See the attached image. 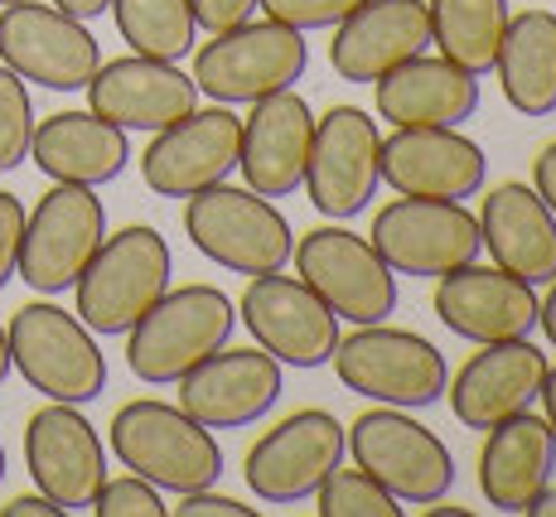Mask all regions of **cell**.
Listing matches in <instances>:
<instances>
[{
  "mask_svg": "<svg viewBox=\"0 0 556 517\" xmlns=\"http://www.w3.org/2000/svg\"><path fill=\"white\" fill-rule=\"evenodd\" d=\"M368 242L397 276L412 281H441L459 266L479 262L484 242H479V218L465 203L451 199H392L378 209Z\"/></svg>",
  "mask_w": 556,
  "mask_h": 517,
  "instance_id": "cell-9",
  "label": "cell"
},
{
  "mask_svg": "<svg viewBox=\"0 0 556 517\" xmlns=\"http://www.w3.org/2000/svg\"><path fill=\"white\" fill-rule=\"evenodd\" d=\"M242 155V122L228 106L189 112L185 122L155 131V141L141 150V179L160 199H189L213 185H228L238 175Z\"/></svg>",
  "mask_w": 556,
  "mask_h": 517,
  "instance_id": "cell-16",
  "label": "cell"
},
{
  "mask_svg": "<svg viewBox=\"0 0 556 517\" xmlns=\"http://www.w3.org/2000/svg\"><path fill=\"white\" fill-rule=\"evenodd\" d=\"M538 286L508 276L504 266H459L435 281V319L469 343L532 339L538 329Z\"/></svg>",
  "mask_w": 556,
  "mask_h": 517,
  "instance_id": "cell-21",
  "label": "cell"
},
{
  "mask_svg": "<svg viewBox=\"0 0 556 517\" xmlns=\"http://www.w3.org/2000/svg\"><path fill=\"white\" fill-rule=\"evenodd\" d=\"M426 517H475V513H469V508H435V503H431Z\"/></svg>",
  "mask_w": 556,
  "mask_h": 517,
  "instance_id": "cell-46",
  "label": "cell"
},
{
  "mask_svg": "<svg viewBox=\"0 0 556 517\" xmlns=\"http://www.w3.org/2000/svg\"><path fill=\"white\" fill-rule=\"evenodd\" d=\"M372 106L392 126H465L479 112V73L416 53L372 83Z\"/></svg>",
  "mask_w": 556,
  "mask_h": 517,
  "instance_id": "cell-26",
  "label": "cell"
},
{
  "mask_svg": "<svg viewBox=\"0 0 556 517\" xmlns=\"http://www.w3.org/2000/svg\"><path fill=\"white\" fill-rule=\"evenodd\" d=\"M5 339L10 368L49 402L88 406L106 392V358L98 349V333L63 305H49V300L20 305L10 315Z\"/></svg>",
  "mask_w": 556,
  "mask_h": 517,
  "instance_id": "cell-3",
  "label": "cell"
},
{
  "mask_svg": "<svg viewBox=\"0 0 556 517\" xmlns=\"http://www.w3.org/2000/svg\"><path fill=\"white\" fill-rule=\"evenodd\" d=\"M98 517H165V499L151 479L141 474H122V479H102V489L88 503Z\"/></svg>",
  "mask_w": 556,
  "mask_h": 517,
  "instance_id": "cell-34",
  "label": "cell"
},
{
  "mask_svg": "<svg viewBox=\"0 0 556 517\" xmlns=\"http://www.w3.org/2000/svg\"><path fill=\"white\" fill-rule=\"evenodd\" d=\"M179 517H252L256 508L248 503L228 499V493H213V489H199V493H179Z\"/></svg>",
  "mask_w": 556,
  "mask_h": 517,
  "instance_id": "cell-38",
  "label": "cell"
},
{
  "mask_svg": "<svg viewBox=\"0 0 556 517\" xmlns=\"http://www.w3.org/2000/svg\"><path fill=\"white\" fill-rule=\"evenodd\" d=\"M29 141H35V102L20 73L0 68V175L29 160Z\"/></svg>",
  "mask_w": 556,
  "mask_h": 517,
  "instance_id": "cell-33",
  "label": "cell"
},
{
  "mask_svg": "<svg viewBox=\"0 0 556 517\" xmlns=\"http://www.w3.org/2000/svg\"><path fill=\"white\" fill-rule=\"evenodd\" d=\"M329 363L354 396H368L378 406H402V412L435 406L451 387L445 353L412 329L358 325L349 339H339Z\"/></svg>",
  "mask_w": 556,
  "mask_h": 517,
  "instance_id": "cell-6",
  "label": "cell"
},
{
  "mask_svg": "<svg viewBox=\"0 0 556 517\" xmlns=\"http://www.w3.org/2000/svg\"><path fill=\"white\" fill-rule=\"evenodd\" d=\"M479 242L489 262L528 286L556 281V213L528 185H494L479 213Z\"/></svg>",
  "mask_w": 556,
  "mask_h": 517,
  "instance_id": "cell-25",
  "label": "cell"
},
{
  "mask_svg": "<svg viewBox=\"0 0 556 517\" xmlns=\"http://www.w3.org/2000/svg\"><path fill=\"white\" fill-rule=\"evenodd\" d=\"M189 10H194L199 29H208V35H223V29L248 25V20L256 15V0H189Z\"/></svg>",
  "mask_w": 556,
  "mask_h": 517,
  "instance_id": "cell-37",
  "label": "cell"
},
{
  "mask_svg": "<svg viewBox=\"0 0 556 517\" xmlns=\"http://www.w3.org/2000/svg\"><path fill=\"white\" fill-rule=\"evenodd\" d=\"M112 455L160 493H199L223 479V450L185 406L136 396L112 416Z\"/></svg>",
  "mask_w": 556,
  "mask_h": 517,
  "instance_id": "cell-1",
  "label": "cell"
},
{
  "mask_svg": "<svg viewBox=\"0 0 556 517\" xmlns=\"http://www.w3.org/2000/svg\"><path fill=\"white\" fill-rule=\"evenodd\" d=\"M556 469V436L547 416L518 412L489 430L479 450V493L498 513H528V503L552 483Z\"/></svg>",
  "mask_w": 556,
  "mask_h": 517,
  "instance_id": "cell-27",
  "label": "cell"
},
{
  "mask_svg": "<svg viewBox=\"0 0 556 517\" xmlns=\"http://www.w3.org/2000/svg\"><path fill=\"white\" fill-rule=\"evenodd\" d=\"M185 232L208 262H218L232 276L286 272V262L295 252V232L286 223V213L262 193L232 185L189 193Z\"/></svg>",
  "mask_w": 556,
  "mask_h": 517,
  "instance_id": "cell-5",
  "label": "cell"
},
{
  "mask_svg": "<svg viewBox=\"0 0 556 517\" xmlns=\"http://www.w3.org/2000/svg\"><path fill=\"white\" fill-rule=\"evenodd\" d=\"M53 5L63 10V15H73V20H98L112 10V0H53Z\"/></svg>",
  "mask_w": 556,
  "mask_h": 517,
  "instance_id": "cell-41",
  "label": "cell"
},
{
  "mask_svg": "<svg viewBox=\"0 0 556 517\" xmlns=\"http://www.w3.org/2000/svg\"><path fill=\"white\" fill-rule=\"evenodd\" d=\"M238 315L252 329L256 349H266L281 368H325L334 358L339 339H344L339 315L301 276H281V272L252 276Z\"/></svg>",
  "mask_w": 556,
  "mask_h": 517,
  "instance_id": "cell-14",
  "label": "cell"
},
{
  "mask_svg": "<svg viewBox=\"0 0 556 517\" xmlns=\"http://www.w3.org/2000/svg\"><path fill=\"white\" fill-rule=\"evenodd\" d=\"M349 455L358 469H368L397 503L431 508L445 503L455 489V455L431 426L412 421L402 406H378L363 412L349 430Z\"/></svg>",
  "mask_w": 556,
  "mask_h": 517,
  "instance_id": "cell-7",
  "label": "cell"
},
{
  "mask_svg": "<svg viewBox=\"0 0 556 517\" xmlns=\"http://www.w3.org/2000/svg\"><path fill=\"white\" fill-rule=\"evenodd\" d=\"M431 45L469 73H489L508 29V0H431Z\"/></svg>",
  "mask_w": 556,
  "mask_h": 517,
  "instance_id": "cell-30",
  "label": "cell"
},
{
  "mask_svg": "<svg viewBox=\"0 0 556 517\" xmlns=\"http://www.w3.org/2000/svg\"><path fill=\"white\" fill-rule=\"evenodd\" d=\"M106 237V209L88 185H53L35 213H25L20 237V281L39 295H63L78 286L83 266Z\"/></svg>",
  "mask_w": 556,
  "mask_h": 517,
  "instance_id": "cell-11",
  "label": "cell"
},
{
  "mask_svg": "<svg viewBox=\"0 0 556 517\" xmlns=\"http://www.w3.org/2000/svg\"><path fill=\"white\" fill-rule=\"evenodd\" d=\"M319 517H402V503L372 479L368 469H329V479L315 489Z\"/></svg>",
  "mask_w": 556,
  "mask_h": 517,
  "instance_id": "cell-32",
  "label": "cell"
},
{
  "mask_svg": "<svg viewBox=\"0 0 556 517\" xmlns=\"http://www.w3.org/2000/svg\"><path fill=\"white\" fill-rule=\"evenodd\" d=\"M532 189L542 193V203L556 213V141L538 150V160H532Z\"/></svg>",
  "mask_w": 556,
  "mask_h": 517,
  "instance_id": "cell-39",
  "label": "cell"
},
{
  "mask_svg": "<svg viewBox=\"0 0 556 517\" xmlns=\"http://www.w3.org/2000/svg\"><path fill=\"white\" fill-rule=\"evenodd\" d=\"M528 517H556V483H547V489L528 503Z\"/></svg>",
  "mask_w": 556,
  "mask_h": 517,
  "instance_id": "cell-44",
  "label": "cell"
},
{
  "mask_svg": "<svg viewBox=\"0 0 556 517\" xmlns=\"http://www.w3.org/2000/svg\"><path fill=\"white\" fill-rule=\"evenodd\" d=\"M10 377V339H5V325H0V382Z\"/></svg>",
  "mask_w": 556,
  "mask_h": 517,
  "instance_id": "cell-45",
  "label": "cell"
},
{
  "mask_svg": "<svg viewBox=\"0 0 556 517\" xmlns=\"http://www.w3.org/2000/svg\"><path fill=\"white\" fill-rule=\"evenodd\" d=\"M309 45L301 29L262 20V25H238L213 35V45L199 49L194 59V83L203 97L223 106H242V102H262L271 92H286L305 78Z\"/></svg>",
  "mask_w": 556,
  "mask_h": 517,
  "instance_id": "cell-8",
  "label": "cell"
},
{
  "mask_svg": "<svg viewBox=\"0 0 556 517\" xmlns=\"http://www.w3.org/2000/svg\"><path fill=\"white\" fill-rule=\"evenodd\" d=\"M382 185V136L363 106H329L315 122V146L305 165V193L329 223H349L372 209Z\"/></svg>",
  "mask_w": 556,
  "mask_h": 517,
  "instance_id": "cell-12",
  "label": "cell"
},
{
  "mask_svg": "<svg viewBox=\"0 0 556 517\" xmlns=\"http://www.w3.org/2000/svg\"><path fill=\"white\" fill-rule=\"evenodd\" d=\"M29 160L53 185H112L131 165V141L122 126L102 122L98 112H53L49 122H35Z\"/></svg>",
  "mask_w": 556,
  "mask_h": 517,
  "instance_id": "cell-28",
  "label": "cell"
},
{
  "mask_svg": "<svg viewBox=\"0 0 556 517\" xmlns=\"http://www.w3.org/2000/svg\"><path fill=\"white\" fill-rule=\"evenodd\" d=\"M169 272H175V256L169 242L146 223L102 237V247L92 252V262L78 276V310L92 333L116 339V333H131V325L155 305L169 290Z\"/></svg>",
  "mask_w": 556,
  "mask_h": 517,
  "instance_id": "cell-4",
  "label": "cell"
},
{
  "mask_svg": "<svg viewBox=\"0 0 556 517\" xmlns=\"http://www.w3.org/2000/svg\"><path fill=\"white\" fill-rule=\"evenodd\" d=\"M538 402L547 406V426L556 436V368H547V377H542V396H538Z\"/></svg>",
  "mask_w": 556,
  "mask_h": 517,
  "instance_id": "cell-43",
  "label": "cell"
},
{
  "mask_svg": "<svg viewBox=\"0 0 556 517\" xmlns=\"http://www.w3.org/2000/svg\"><path fill=\"white\" fill-rule=\"evenodd\" d=\"M25 469L39 493H49L63 513L88 508L106 479L102 436L78 406L49 402L25 426Z\"/></svg>",
  "mask_w": 556,
  "mask_h": 517,
  "instance_id": "cell-18",
  "label": "cell"
},
{
  "mask_svg": "<svg viewBox=\"0 0 556 517\" xmlns=\"http://www.w3.org/2000/svg\"><path fill=\"white\" fill-rule=\"evenodd\" d=\"M538 325H542V333H547L552 349H556V281H547V300H542V310H538Z\"/></svg>",
  "mask_w": 556,
  "mask_h": 517,
  "instance_id": "cell-42",
  "label": "cell"
},
{
  "mask_svg": "<svg viewBox=\"0 0 556 517\" xmlns=\"http://www.w3.org/2000/svg\"><path fill=\"white\" fill-rule=\"evenodd\" d=\"M286 392V368L266 349H218L179 377V406L208 430H242L271 416Z\"/></svg>",
  "mask_w": 556,
  "mask_h": 517,
  "instance_id": "cell-17",
  "label": "cell"
},
{
  "mask_svg": "<svg viewBox=\"0 0 556 517\" xmlns=\"http://www.w3.org/2000/svg\"><path fill=\"white\" fill-rule=\"evenodd\" d=\"M431 45V10L421 0H363L349 20L334 25L329 68L344 83L372 88Z\"/></svg>",
  "mask_w": 556,
  "mask_h": 517,
  "instance_id": "cell-23",
  "label": "cell"
},
{
  "mask_svg": "<svg viewBox=\"0 0 556 517\" xmlns=\"http://www.w3.org/2000/svg\"><path fill=\"white\" fill-rule=\"evenodd\" d=\"M112 15L131 53L179 63L194 49L199 20L189 10V0H112Z\"/></svg>",
  "mask_w": 556,
  "mask_h": 517,
  "instance_id": "cell-31",
  "label": "cell"
},
{
  "mask_svg": "<svg viewBox=\"0 0 556 517\" xmlns=\"http://www.w3.org/2000/svg\"><path fill=\"white\" fill-rule=\"evenodd\" d=\"M0 5H15V0H0Z\"/></svg>",
  "mask_w": 556,
  "mask_h": 517,
  "instance_id": "cell-48",
  "label": "cell"
},
{
  "mask_svg": "<svg viewBox=\"0 0 556 517\" xmlns=\"http://www.w3.org/2000/svg\"><path fill=\"white\" fill-rule=\"evenodd\" d=\"M309 146H315V112L295 88L252 102V116L242 122V155H238L248 189L262 193V199L295 193L305 185Z\"/></svg>",
  "mask_w": 556,
  "mask_h": 517,
  "instance_id": "cell-24",
  "label": "cell"
},
{
  "mask_svg": "<svg viewBox=\"0 0 556 517\" xmlns=\"http://www.w3.org/2000/svg\"><path fill=\"white\" fill-rule=\"evenodd\" d=\"M20 237H25V203L0 189V290L20 272Z\"/></svg>",
  "mask_w": 556,
  "mask_h": 517,
  "instance_id": "cell-36",
  "label": "cell"
},
{
  "mask_svg": "<svg viewBox=\"0 0 556 517\" xmlns=\"http://www.w3.org/2000/svg\"><path fill=\"white\" fill-rule=\"evenodd\" d=\"M382 179L406 199L465 203L484 189L489 160L459 126H397L382 141Z\"/></svg>",
  "mask_w": 556,
  "mask_h": 517,
  "instance_id": "cell-20",
  "label": "cell"
},
{
  "mask_svg": "<svg viewBox=\"0 0 556 517\" xmlns=\"http://www.w3.org/2000/svg\"><path fill=\"white\" fill-rule=\"evenodd\" d=\"M363 0H256V10H266V20L291 25L309 35V29H334L339 20H349Z\"/></svg>",
  "mask_w": 556,
  "mask_h": 517,
  "instance_id": "cell-35",
  "label": "cell"
},
{
  "mask_svg": "<svg viewBox=\"0 0 556 517\" xmlns=\"http://www.w3.org/2000/svg\"><path fill=\"white\" fill-rule=\"evenodd\" d=\"M0 483H5V445H0Z\"/></svg>",
  "mask_w": 556,
  "mask_h": 517,
  "instance_id": "cell-47",
  "label": "cell"
},
{
  "mask_svg": "<svg viewBox=\"0 0 556 517\" xmlns=\"http://www.w3.org/2000/svg\"><path fill=\"white\" fill-rule=\"evenodd\" d=\"M494 73L513 112L532 116V122L556 112V15L552 10H522V15L508 20Z\"/></svg>",
  "mask_w": 556,
  "mask_h": 517,
  "instance_id": "cell-29",
  "label": "cell"
},
{
  "mask_svg": "<svg viewBox=\"0 0 556 517\" xmlns=\"http://www.w3.org/2000/svg\"><path fill=\"white\" fill-rule=\"evenodd\" d=\"M349 455V430L329 412H295L271 426L248 450V489L271 508L315 499V489L339 469Z\"/></svg>",
  "mask_w": 556,
  "mask_h": 517,
  "instance_id": "cell-15",
  "label": "cell"
},
{
  "mask_svg": "<svg viewBox=\"0 0 556 517\" xmlns=\"http://www.w3.org/2000/svg\"><path fill=\"white\" fill-rule=\"evenodd\" d=\"M0 59L10 73L49 92H83L102 68V45L88 20L63 15L59 5L15 0L0 5Z\"/></svg>",
  "mask_w": 556,
  "mask_h": 517,
  "instance_id": "cell-13",
  "label": "cell"
},
{
  "mask_svg": "<svg viewBox=\"0 0 556 517\" xmlns=\"http://www.w3.org/2000/svg\"><path fill=\"white\" fill-rule=\"evenodd\" d=\"M547 353L532 339L479 343V353L451 377V412L465 430H494L518 412H532L547 377Z\"/></svg>",
  "mask_w": 556,
  "mask_h": 517,
  "instance_id": "cell-22",
  "label": "cell"
},
{
  "mask_svg": "<svg viewBox=\"0 0 556 517\" xmlns=\"http://www.w3.org/2000/svg\"><path fill=\"white\" fill-rule=\"evenodd\" d=\"M199 106V83L179 63L146 59V53H126L92 73L88 83V112L102 122L122 126V131H165V126L185 122Z\"/></svg>",
  "mask_w": 556,
  "mask_h": 517,
  "instance_id": "cell-19",
  "label": "cell"
},
{
  "mask_svg": "<svg viewBox=\"0 0 556 517\" xmlns=\"http://www.w3.org/2000/svg\"><path fill=\"white\" fill-rule=\"evenodd\" d=\"M0 517H68L59 508V503L49 499V493H20V499H10Z\"/></svg>",
  "mask_w": 556,
  "mask_h": 517,
  "instance_id": "cell-40",
  "label": "cell"
},
{
  "mask_svg": "<svg viewBox=\"0 0 556 517\" xmlns=\"http://www.w3.org/2000/svg\"><path fill=\"white\" fill-rule=\"evenodd\" d=\"M301 281L349 325H388L397 315V272L378 256L368 237L349 228H315L295 242Z\"/></svg>",
  "mask_w": 556,
  "mask_h": 517,
  "instance_id": "cell-10",
  "label": "cell"
},
{
  "mask_svg": "<svg viewBox=\"0 0 556 517\" xmlns=\"http://www.w3.org/2000/svg\"><path fill=\"white\" fill-rule=\"evenodd\" d=\"M238 329V305L218 286L165 290L126 333V368L146 387H169L208 353L228 349Z\"/></svg>",
  "mask_w": 556,
  "mask_h": 517,
  "instance_id": "cell-2",
  "label": "cell"
}]
</instances>
